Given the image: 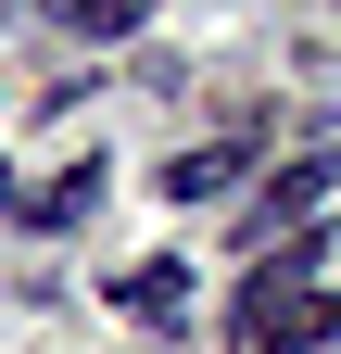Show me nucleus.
<instances>
[{
    "label": "nucleus",
    "mask_w": 341,
    "mask_h": 354,
    "mask_svg": "<svg viewBox=\"0 0 341 354\" xmlns=\"http://www.w3.org/2000/svg\"><path fill=\"white\" fill-rule=\"evenodd\" d=\"M316 266H329L316 228L253 266V291H240V342L253 354H316V342H341V291H316Z\"/></svg>",
    "instance_id": "f257e3e1"
},
{
    "label": "nucleus",
    "mask_w": 341,
    "mask_h": 354,
    "mask_svg": "<svg viewBox=\"0 0 341 354\" xmlns=\"http://www.w3.org/2000/svg\"><path fill=\"white\" fill-rule=\"evenodd\" d=\"M329 177H341V152H304V165H278V177H266V203H253V228H266V241H278V228L304 241V215L329 203Z\"/></svg>",
    "instance_id": "f03ea898"
},
{
    "label": "nucleus",
    "mask_w": 341,
    "mask_h": 354,
    "mask_svg": "<svg viewBox=\"0 0 341 354\" xmlns=\"http://www.w3.org/2000/svg\"><path fill=\"white\" fill-rule=\"evenodd\" d=\"M240 165L253 152H228V140L215 152H177V165H164V203H215V190H240Z\"/></svg>",
    "instance_id": "7ed1b4c3"
},
{
    "label": "nucleus",
    "mask_w": 341,
    "mask_h": 354,
    "mask_svg": "<svg viewBox=\"0 0 341 354\" xmlns=\"http://www.w3.org/2000/svg\"><path fill=\"white\" fill-rule=\"evenodd\" d=\"M114 304H126V317H190V279H177V266H126Z\"/></svg>",
    "instance_id": "20e7f679"
},
{
    "label": "nucleus",
    "mask_w": 341,
    "mask_h": 354,
    "mask_svg": "<svg viewBox=\"0 0 341 354\" xmlns=\"http://www.w3.org/2000/svg\"><path fill=\"white\" fill-rule=\"evenodd\" d=\"M139 13H152V0H64V26H76V38H126Z\"/></svg>",
    "instance_id": "39448f33"
},
{
    "label": "nucleus",
    "mask_w": 341,
    "mask_h": 354,
    "mask_svg": "<svg viewBox=\"0 0 341 354\" xmlns=\"http://www.w3.org/2000/svg\"><path fill=\"white\" fill-rule=\"evenodd\" d=\"M89 203H101V177H89V165H76V177H51V190H38V215H51V228H64V215H89Z\"/></svg>",
    "instance_id": "423d86ee"
}]
</instances>
